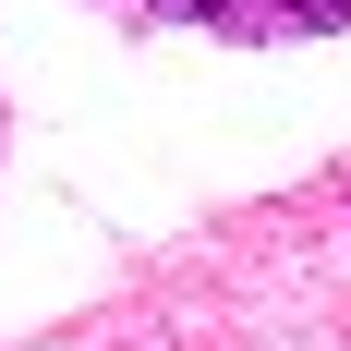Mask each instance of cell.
<instances>
[{"label":"cell","mask_w":351,"mask_h":351,"mask_svg":"<svg viewBox=\"0 0 351 351\" xmlns=\"http://www.w3.org/2000/svg\"><path fill=\"white\" fill-rule=\"evenodd\" d=\"M170 25H218V36H339L351 25V0H158Z\"/></svg>","instance_id":"cell-1"}]
</instances>
